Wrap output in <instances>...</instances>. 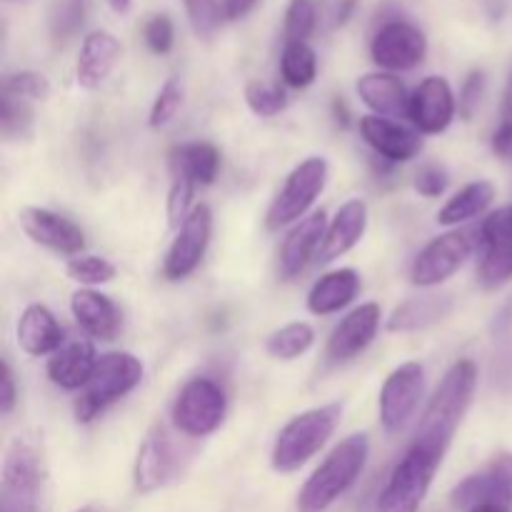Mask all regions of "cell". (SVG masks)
I'll use <instances>...</instances> for the list:
<instances>
[{"instance_id": "30bf717a", "label": "cell", "mask_w": 512, "mask_h": 512, "mask_svg": "<svg viewBox=\"0 0 512 512\" xmlns=\"http://www.w3.org/2000/svg\"><path fill=\"white\" fill-rule=\"evenodd\" d=\"M425 393V368L415 360L398 365L380 390V423L388 433H398L418 410Z\"/></svg>"}, {"instance_id": "ee69618b", "label": "cell", "mask_w": 512, "mask_h": 512, "mask_svg": "<svg viewBox=\"0 0 512 512\" xmlns=\"http://www.w3.org/2000/svg\"><path fill=\"white\" fill-rule=\"evenodd\" d=\"M483 93H485V73L483 70H473V73L465 78L463 90H460V115H463V118H473L480 100H483Z\"/></svg>"}, {"instance_id": "e575fe53", "label": "cell", "mask_w": 512, "mask_h": 512, "mask_svg": "<svg viewBox=\"0 0 512 512\" xmlns=\"http://www.w3.org/2000/svg\"><path fill=\"white\" fill-rule=\"evenodd\" d=\"M245 100H248V108L255 115H260V118H275V115L288 108V95H285V90L280 85L260 83V80L248 83Z\"/></svg>"}, {"instance_id": "4dcf8cb0", "label": "cell", "mask_w": 512, "mask_h": 512, "mask_svg": "<svg viewBox=\"0 0 512 512\" xmlns=\"http://www.w3.org/2000/svg\"><path fill=\"white\" fill-rule=\"evenodd\" d=\"M315 345V330L310 323H288L280 330L268 335L265 340V350H268L270 358L275 360H298L300 355L308 353Z\"/></svg>"}, {"instance_id": "603a6c76", "label": "cell", "mask_w": 512, "mask_h": 512, "mask_svg": "<svg viewBox=\"0 0 512 512\" xmlns=\"http://www.w3.org/2000/svg\"><path fill=\"white\" fill-rule=\"evenodd\" d=\"M70 313L80 330L95 340H115L120 330V313L115 303L93 288L75 290L70 298Z\"/></svg>"}, {"instance_id": "8fae6325", "label": "cell", "mask_w": 512, "mask_h": 512, "mask_svg": "<svg viewBox=\"0 0 512 512\" xmlns=\"http://www.w3.org/2000/svg\"><path fill=\"white\" fill-rule=\"evenodd\" d=\"M210 235H213V210L205 203L195 205L193 213H190L188 220L180 225L178 235H175L168 253H165V278L185 280L188 275H193L195 268L200 265V260L205 258V250H208L210 245Z\"/></svg>"}, {"instance_id": "e0dca14e", "label": "cell", "mask_w": 512, "mask_h": 512, "mask_svg": "<svg viewBox=\"0 0 512 512\" xmlns=\"http://www.w3.org/2000/svg\"><path fill=\"white\" fill-rule=\"evenodd\" d=\"M20 228L33 243L63 255H80L85 248V235L65 215L45 208H23L18 215Z\"/></svg>"}, {"instance_id": "4316f807", "label": "cell", "mask_w": 512, "mask_h": 512, "mask_svg": "<svg viewBox=\"0 0 512 512\" xmlns=\"http://www.w3.org/2000/svg\"><path fill=\"white\" fill-rule=\"evenodd\" d=\"M453 310L450 295H425V298H410L400 303L388 318L390 333H420L440 320H445Z\"/></svg>"}, {"instance_id": "277c9868", "label": "cell", "mask_w": 512, "mask_h": 512, "mask_svg": "<svg viewBox=\"0 0 512 512\" xmlns=\"http://www.w3.org/2000/svg\"><path fill=\"white\" fill-rule=\"evenodd\" d=\"M443 460L445 453L440 450L410 443L393 473L388 475L375 512H418Z\"/></svg>"}, {"instance_id": "484cf974", "label": "cell", "mask_w": 512, "mask_h": 512, "mask_svg": "<svg viewBox=\"0 0 512 512\" xmlns=\"http://www.w3.org/2000/svg\"><path fill=\"white\" fill-rule=\"evenodd\" d=\"M98 365L95 348L85 340L68 343L55 350L53 358L48 360V378L63 390H80L93 378V370Z\"/></svg>"}, {"instance_id": "60d3db41", "label": "cell", "mask_w": 512, "mask_h": 512, "mask_svg": "<svg viewBox=\"0 0 512 512\" xmlns=\"http://www.w3.org/2000/svg\"><path fill=\"white\" fill-rule=\"evenodd\" d=\"M185 10H188L190 25H193V30L200 38L213 35L220 20H223L220 0H185Z\"/></svg>"}, {"instance_id": "44dd1931", "label": "cell", "mask_w": 512, "mask_h": 512, "mask_svg": "<svg viewBox=\"0 0 512 512\" xmlns=\"http://www.w3.org/2000/svg\"><path fill=\"white\" fill-rule=\"evenodd\" d=\"M120 53H123L120 40L108 30H93V33L85 35L83 45H80L78 63H75V78H78L80 88H100L118 65Z\"/></svg>"}, {"instance_id": "7c38bea8", "label": "cell", "mask_w": 512, "mask_h": 512, "mask_svg": "<svg viewBox=\"0 0 512 512\" xmlns=\"http://www.w3.org/2000/svg\"><path fill=\"white\" fill-rule=\"evenodd\" d=\"M473 253V243L465 233L453 230V233L438 235L435 240H430L423 250L418 253V258L413 260V268H410V280L418 288H435V285L445 283L448 278H453L460 268L465 265V260Z\"/></svg>"}, {"instance_id": "8d00e7d4", "label": "cell", "mask_w": 512, "mask_h": 512, "mask_svg": "<svg viewBox=\"0 0 512 512\" xmlns=\"http://www.w3.org/2000/svg\"><path fill=\"white\" fill-rule=\"evenodd\" d=\"M33 125V108L28 100L13 98L3 93V108H0V128H3L5 140H18L30 133Z\"/></svg>"}, {"instance_id": "cb8c5ba5", "label": "cell", "mask_w": 512, "mask_h": 512, "mask_svg": "<svg viewBox=\"0 0 512 512\" xmlns=\"http://www.w3.org/2000/svg\"><path fill=\"white\" fill-rule=\"evenodd\" d=\"M20 350L30 358L50 355L63 348V328L45 305H28L15 328Z\"/></svg>"}, {"instance_id": "f6af8a7d", "label": "cell", "mask_w": 512, "mask_h": 512, "mask_svg": "<svg viewBox=\"0 0 512 512\" xmlns=\"http://www.w3.org/2000/svg\"><path fill=\"white\" fill-rule=\"evenodd\" d=\"M15 400H18V388H15L13 370H10L8 360H3V368H0V415L13 413Z\"/></svg>"}, {"instance_id": "d6986e66", "label": "cell", "mask_w": 512, "mask_h": 512, "mask_svg": "<svg viewBox=\"0 0 512 512\" xmlns=\"http://www.w3.org/2000/svg\"><path fill=\"white\" fill-rule=\"evenodd\" d=\"M380 318H383V313H380L378 303H363L353 313L345 315L335 325L328 340V358L335 363H345V360H353L355 355L363 353L378 335Z\"/></svg>"}, {"instance_id": "9a60e30c", "label": "cell", "mask_w": 512, "mask_h": 512, "mask_svg": "<svg viewBox=\"0 0 512 512\" xmlns=\"http://www.w3.org/2000/svg\"><path fill=\"white\" fill-rule=\"evenodd\" d=\"M483 260L478 278L485 290H498L512 280V208L495 210L483 223Z\"/></svg>"}, {"instance_id": "d6a6232c", "label": "cell", "mask_w": 512, "mask_h": 512, "mask_svg": "<svg viewBox=\"0 0 512 512\" xmlns=\"http://www.w3.org/2000/svg\"><path fill=\"white\" fill-rule=\"evenodd\" d=\"M65 273L75 283L85 285V288H95V285L110 283L118 275V270L110 260L100 258V255H75L65 265Z\"/></svg>"}, {"instance_id": "836d02e7", "label": "cell", "mask_w": 512, "mask_h": 512, "mask_svg": "<svg viewBox=\"0 0 512 512\" xmlns=\"http://www.w3.org/2000/svg\"><path fill=\"white\" fill-rule=\"evenodd\" d=\"M315 25H318L315 0H290L283 20L285 43H305L313 35Z\"/></svg>"}, {"instance_id": "ac0fdd59", "label": "cell", "mask_w": 512, "mask_h": 512, "mask_svg": "<svg viewBox=\"0 0 512 512\" xmlns=\"http://www.w3.org/2000/svg\"><path fill=\"white\" fill-rule=\"evenodd\" d=\"M360 135L365 143L390 163H408L423 148V138L418 130L405 128L403 123L380 115H363L360 118Z\"/></svg>"}, {"instance_id": "52a82bcc", "label": "cell", "mask_w": 512, "mask_h": 512, "mask_svg": "<svg viewBox=\"0 0 512 512\" xmlns=\"http://www.w3.org/2000/svg\"><path fill=\"white\" fill-rule=\"evenodd\" d=\"M228 398L210 378H193L180 388L173 403V425L188 438H208L223 425Z\"/></svg>"}, {"instance_id": "b9f144b4", "label": "cell", "mask_w": 512, "mask_h": 512, "mask_svg": "<svg viewBox=\"0 0 512 512\" xmlns=\"http://www.w3.org/2000/svg\"><path fill=\"white\" fill-rule=\"evenodd\" d=\"M143 38H145V45L150 48V53L168 55L170 50H173V43H175L173 20H170L165 13L150 15L148 23H145V28H143Z\"/></svg>"}, {"instance_id": "f5cc1de1", "label": "cell", "mask_w": 512, "mask_h": 512, "mask_svg": "<svg viewBox=\"0 0 512 512\" xmlns=\"http://www.w3.org/2000/svg\"><path fill=\"white\" fill-rule=\"evenodd\" d=\"M470 512H512V508H508V505H498V503H485V505H478V508H473Z\"/></svg>"}, {"instance_id": "816d5d0a", "label": "cell", "mask_w": 512, "mask_h": 512, "mask_svg": "<svg viewBox=\"0 0 512 512\" xmlns=\"http://www.w3.org/2000/svg\"><path fill=\"white\" fill-rule=\"evenodd\" d=\"M108 5L113 8V13L125 15L130 10V5H133V0H108Z\"/></svg>"}, {"instance_id": "ba28073f", "label": "cell", "mask_w": 512, "mask_h": 512, "mask_svg": "<svg viewBox=\"0 0 512 512\" xmlns=\"http://www.w3.org/2000/svg\"><path fill=\"white\" fill-rule=\"evenodd\" d=\"M325 183H328V160L325 158H308L295 165L293 173L285 178L280 193L270 203L265 225L270 230H280L305 218V213L313 208V203L325 190Z\"/></svg>"}, {"instance_id": "1f68e13d", "label": "cell", "mask_w": 512, "mask_h": 512, "mask_svg": "<svg viewBox=\"0 0 512 512\" xmlns=\"http://www.w3.org/2000/svg\"><path fill=\"white\" fill-rule=\"evenodd\" d=\"M280 75L290 88H308L318 78V58L308 43H285L280 58Z\"/></svg>"}, {"instance_id": "d590c367", "label": "cell", "mask_w": 512, "mask_h": 512, "mask_svg": "<svg viewBox=\"0 0 512 512\" xmlns=\"http://www.w3.org/2000/svg\"><path fill=\"white\" fill-rule=\"evenodd\" d=\"M85 18V0H55L50 10V35L55 43H65L78 33Z\"/></svg>"}, {"instance_id": "f1b7e54d", "label": "cell", "mask_w": 512, "mask_h": 512, "mask_svg": "<svg viewBox=\"0 0 512 512\" xmlns=\"http://www.w3.org/2000/svg\"><path fill=\"white\" fill-rule=\"evenodd\" d=\"M220 150L213 143H185L170 150V173H183L195 185H210L218 178Z\"/></svg>"}, {"instance_id": "f546056e", "label": "cell", "mask_w": 512, "mask_h": 512, "mask_svg": "<svg viewBox=\"0 0 512 512\" xmlns=\"http://www.w3.org/2000/svg\"><path fill=\"white\" fill-rule=\"evenodd\" d=\"M493 200L495 185L490 180H475V183H468L463 190H458L443 205V210L438 213V223L445 225V228H453V225L465 223V220L478 218L493 205Z\"/></svg>"}, {"instance_id": "74e56055", "label": "cell", "mask_w": 512, "mask_h": 512, "mask_svg": "<svg viewBox=\"0 0 512 512\" xmlns=\"http://www.w3.org/2000/svg\"><path fill=\"white\" fill-rule=\"evenodd\" d=\"M3 93L33 103V100L48 98L50 83L43 73H35V70H20V73L8 75V78L3 80Z\"/></svg>"}, {"instance_id": "6da1fadb", "label": "cell", "mask_w": 512, "mask_h": 512, "mask_svg": "<svg viewBox=\"0 0 512 512\" xmlns=\"http://www.w3.org/2000/svg\"><path fill=\"white\" fill-rule=\"evenodd\" d=\"M475 388H478V365L463 358L450 365L445 378L440 380L438 390L425 408L423 420L415 430L413 443L428 445V448L448 453L470 403H473Z\"/></svg>"}, {"instance_id": "7402d4cb", "label": "cell", "mask_w": 512, "mask_h": 512, "mask_svg": "<svg viewBox=\"0 0 512 512\" xmlns=\"http://www.w3.org/2000/svg\"><path fill=\"white\" fill-rule=\"evenodd\" d=\"M365 228H368V203L365 200L353 198L340 205L333 223L328 225L323 245H320V263H333V260L343 258L348 250H353L363 240Z\"/></svg>"}, {"instance_id": "f907efd6", "label": "cell", "mask_w": 512, "mask_h": 512, "mask_svg": "<svg viewBox=\"0 0 512 512\" xmlns=\"http://www.w3.org/2000/svg\"><path fill=\"white\" fill-rule=\"evenodd\" d=\"M333 110H335V120H338V123L340 125H343V128H345V125H348V108H345V103H343V100H335V103H333Z\"/></svg>"}, {"instance_id": "db71d44e", "label": "cell", "mask_w": 512, "mask_h": 512, "mask_svg": "<svg viewBox=\"0 0 512 512\" xmlns=\"http://www.w3.org/2000/svg\"><path fill=\"white\" fill-rule=\"evenodd\" d=\"M75 512H110V510L103 508V505H85V508H80Z\"/></svg>"}, {"instance_id": "3957f363", "label": "cell", "mask_w": 512, "mask_h": 512, "mask_svg": "<svg viewBox=\"0 0 512 512\" xmlns=\"http://www.w3.org/2000/svg\"><path fill=\"white\" fill-rule=\"evenodd\" d=\"M343 418V405L328 403L295 415L275 438L270 463L278 473H295L325 448Z\"/></svg>"}, {"instance_id": "ab89813d", "label": "cell", "mask_w": 512, "mask_h": 512, "mask_svg": "<svg viewBox=\"0 0 512 512\" xmlns=\"http://www.w3.org/2000/svg\"><path fill=\"white\" fill-rule=\"evenodd\" d=\"M180 105H183V85L175 78L165 80V85L155 95L153 108H150V128H163V125H168L180 110Z\"/></svg>"}, {"instance_id": "7a4b0ae2", "label": "cell", "mask_w": 512, "mask_h": 512, "mask_svg": "<svg viewBox=\"0 0 512 512\" xmlns=\"http://www.w3.org/2000/svg\"><path fill=\"white\" fill-rule=\"evenodd\" d=\"M370 455V440L365 433L348 435L330 450L328 458L305 480L298 495V512H325L340 495L348 493L363 473Z\"/></svg>"}, {"instance_id": "2e32d148", "label": "cell", "mask_w": 512, "mask_h": 512, "mask_svg": "<svg viewBox=\"0 0 512 512\" xmlns=\"http://www.w3.org/2000/svg\"><path fill=\"white\" fill-rule=\"evenodd\" d=\"M455 93L440 75H430L410 95V120L425 135H438L450 128L455 118Z\"/></svg>"}, {"instance_id": "5b68a950", "label": "cell", "mask_w": 512, "mask_h": 512, "mask_svg": "<svg viewBox=\"0 0 512 512\" xmlns=\"http://www.w3.org/2000/svg\"><path fill=\"white\" fill-rule=\"evenodd\" d=\"M143 380V363L133 353H105L98 358L93 378L75 400V420L90 423L115 400L133 393Z\"/></svg>"}, {"instance_id": "ffe728a7", "label": "cell", "mask_w": 512, "mask_h": 512, "mask_svg": "<svg viewBox=\"0 0 512 512\" xmlns=\"http://www.w3.org/2000/svg\"><path fill=\"white\" fill-rule=\"evenodd\" d=\"M325 233H328V220H325L323 210L303 218L290 230L288 238L283 240V248H280L278 258V270L283 275V280L298 278L308 268L310 260L320 253Z\"/></svg>"}, {"instance_id": "c3c4849f", "label": "cell", "mask_w": 512, "mask_h": 512, "mask_svg": "<svg viewBox=\"0 0 512 512\" xmlns=\"http://www.w3.org/2000/svg\"><path fill=\"white\" fill-rule=\"evenodd\" d=\"M355 3H358V0H338V5H335V25L348 23V18L355 10Z\"/></svg>"}, {"instance_id": "f35d334b", "label": "cell", "mask_w": 512, "mask_h": 512, "mask_svg": "<svg viewBox=\"0 0 512 512\" xmlns=\"http://www.w3.org/2000/svg\"><path fill=\"white\" fill-rule=\"evenodd\" d=\"M198 185L183 173H173V185H170L168 193V223L173 228H180V225L188 220V215L193 213V195Z\"/></svg>"}, {"instance_id": "8992f818", "label": "cell", "mask_w": 512, "mask_h": 512, "mask_svg": "<svg viewBox=\"0 0 512 512\" xmlns=\"http://www.w3.org/2000/svg\"><path fill=\"white\" fill-rule=\"evenodd\" d=\"M43 483L38 445L28 438H15L5 453L0 512H38V493Z\"/></svg>"}, {"instance_id": "9c48e42d", "label": "cell", "mask_w": 512, "mask_h": 512, "mask_svg": "<svg viewBox=\"0 0 512 512\" xmlns=\"http://www.w3.org/2000/svg\"><path fill=\"white\" fill-rule=\"evenodd\" d=\"M428 53V38L418 25L408 20H388L375 30L370 40V55L375 65H380L388 73L398 70H413L420 65Z\"/></svg>"}, {"instance_id": "bcb514c9", "label": "cell", "mask_w": 512, "mask_h": 512, "mask_svg": "<svg viewBox=\"0 0 512 512\" xmlns=\"http://www.w3.org/2000/svg\"><path fill=\"white\" fill-rule=\"evenodd\" d=\"M493 150L498 158L512 160V120H503L493 135Z\"/></svg>"}, {"instance_id": "7dc6e473", "label": "cell", "mask_w": 512, "mask_h": 512, "mask_svg": "<svg viewBox=\"0 0 512 512\" xmlns=\"http://www.w3.org/2000/svg\"><path fill=\"white\" fill-rule=\"evenodd\" d=\"M260 0H220V10H223V20H240L255 10Z\"/></svg>"}, {"instance_id": "83f0119b", "label": "cell", "mask_w": 512, "mask_h": 512, "mask_svg": "<svg viewBox=\"0 0 512 512\" xmlns=\"http://www.w3.org/2000/svg\"><path fill=\"white\" fill-rule=\"evenodd\" d=\"M360 290V275L353 268L325 273L308 293V310L313 315H333L348 308Z\"/></svg>"}, {"instance_id": "5bb4252c", "label": "cell", "mask_w": 512, "mask_h": 512, "mask_svg": "<svg viewBox=\"0 0 512 512\" xmlns=\"http://www.w3.org/2000/svg\"><path fill=\"white\" fill-rule=\"evenodd\" d=\"M458 510H473L485 503H498L512 508V453L495 455L483 470L460 480L450 493Z\"/></svg>"}, {"instance_id": "d4e9b609", "label": "cell", "mask_w": 512, "mask_h": 512, "mask_svg": "<svg viewBox=\"0 0 512 512\" xmlns=\"http://www.w3.org/2000/svg\"><path fill=\"white\" fill-rule=\"evenodd\" d=\"M360 100L380 118H410V95L393 73H368L355 83Z\"/></svg>"}, {"instance_id": "681fc988", "label": "cell", "mask_w": 512, "mask_h": 512, "mask_svg": "<svg viewBox=\"0 0 512 512\" xmlns=\"http://www.w3.org/2000/svg\"><path fill=\"white\" fill-rule=\"evenodd\" d=\"M503 120H512V68L508 75V83H505V93H503Z\"/></svg>"}, {"instance_id": "4fadbf2b", "label": "cell", "mask_w": 512, "mask_h": 512, "mask_svg": "<svg viewBox=\"0 0 512 512\" xmlns=\"http://www.w3.org/2000/svg\"><path fill=\"white\" fill-rule=\"evenodd\" d=\"M180 473H183V460H180L168 430L163 425H153L140 445L138 460H135V488L140 493H155L178 480Z\"/></svg>"}, {"instance_id": "7bdbcfd3", "label": "cell", "mask_w": 512, "mask_h": 512, "mask_svg": "<svg viewBox=\"0 0 512 512\" xmlns=\"http://www.w3.org/2000/svg\"><path fill=\"white\" fill-rule=\"evenodd\" d=\"M448 188V173L440 165H423L415 175V190L425 198H438Z\"/></svg>"}]
</instances>
